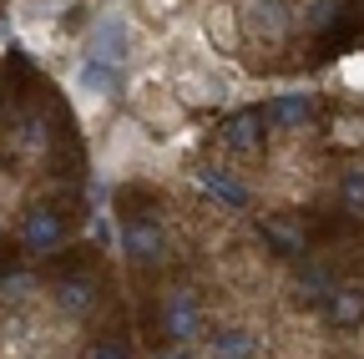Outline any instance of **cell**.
<instances>
[{
  "label": "cell",
  "mask_w": 364,
  "mask_h": 359,
  "mask_svg": "<svg viewBox=\"0 0 364 359\" xmlns=\"http://www.w3.org/2000/svg\"><path fill=\"white\" fill-rule=\"evenodd\" d=\"M162 329H167V339H172V344H193V339L203 334V309H198V294L172 289V294L162 299Z\"/></svg>",
  "instance_id": "obj_5"
},
{
  "label": "cell",
  "mask_w": 364,
  "mask_h": 359,
  "mask_svg": "<svg viewBox=\"0 0 364 359\" xmlns=\"http://www.w3.org/2000/svg\"><path fill=\"white\" fill-rule=\"evenodd\" d=\"M238 21L248 26V36L258 41V46H268V51L289 46V36H294V26H299V16H294L289 0H253L248 16H238Z\"/></svg>",
  "instance_id": "obj_2"
},
{
  "label": "cell",
  "mask_w": 364,
  "mask_h": 359,
  "mask_svg": "<svg viewBox=\"0 0 364 359\" xmlns=\"http://www.w3.org/2000/svg\"><path fill=\"white\" fill-rule=\"evenodd\" d=\"M339 203H344L349 218H364V167H349L339 177Z\"/></svg>",
  "instance_id": "obj_17"
},
{
  "label": "cell",
  "mask_w": 364,
  "mask_h": 359,
  "mask_svg": "<svg viewBox=\"0 0 364 359\" xmlns=\"http://www.w3.org/2000/svg\"><path fill=\"white\" fill-rule=\"evenodd\" d=\"M339 16H344V0H309L299 21H304L314 36H329V31L339 26Z\"/></svg>",
  "instance_id": "obj_16"
},
{
  "label": "cell",
  "mask_w": 364,
  "mask_h": 359,
  "mask_svg": "<svg viewBox=\"0 0 364 359\" xmlns=\"http://www.w3.org/2000/svg\"><path fill=\"white\" fill-rule=\"evenodd\" d=\"M324 304H329V324H339V329L364 324V289H334Z\"/></svg>",
  "instance_id": "obj_14"
},
{
  "label": "cell",
  "mask_w": 364,
  "mask_h": 359,
  "mask_svg": "<svg viewBox=\"0 0 364 359\" xmlns=\"http://www.w3.org/2000/svg\"><path fill=\"white\" fill-rule=\"evenodd\" d=\"M97 299H102V289H97L91 274H71V279L56 284V304H61L66 319H86V314L97 309Z\"/></svg>",
  "instance_id": "obj_9"
},
{
  "label": "cell",
  "mask_w": 364,
  "mask_h": 359,
  "mask_svg": "<svg viewBox=\"0 0 364 359\" xmlns=\"http://www.w3.org/2000/svg\"><path fill=\"white\" fill-rule=\"evenodd\" d=\"M329 142L334 147H364V117H334L329 122Z\"/></svg>",
  "instance_id": "obj_19"
},
{
  "label": "cell",
  "mask_w": 364,
  "mask_h": 359,
  "mask_svg": "<svg viewBox=\"0 0 364 359\" xmlns=\"http://www.w3.org/2000/svg\"><path fill=\"white\" fill-rule=\"evenodd\" d=\"M258 228H263V238H268L273 248H279L284 258H299V253L309 248V233L299 228V223H294V218H263V223H258Z\"/></svg>",
  "instance_id": "obj_11"
},
{
  "label": "cell",
  "mask_w": 364,
  "mask_h": 359,
  "mask_svg": "<svg viewBox=\"0 0 364 359\" xmlns=\"http://www.w3.org/2000/svg\"><path fill=\"white\" fill-rule=\"evenodd\" d=\"M203 36H208V46H213L218 56H238V46H243V21H238V6H233V0H213V6H208Z\"/></svg>",
  "instance_id": "obj_6"
},
{
  "label": "cell",
  "mask_w": 364,
  "mask_h": 359,
  "mask_svg": "<svg viewBox=\"0 0 364 359\" xmlns=\"http://www.w3.org/2000/svg\"><path fill=\"white\" fill-rule=\"evenodd\" d=\"M329 294H334V284H329L324 268H304V279H299V304H324Z\"/></svg>",
  "instance_id": "obj_18"
},
{
  "label": "cell",
  "mask_w": 364,
  "mask_h": 359,
  "mask_svg": "<svg viewBox=\"0 0 364 359\" xmlns=\"http://www.w3.org/2000/svg\"><path fill=\"white\" fill-rule=\"evenodd\" d=\"M86 61H102V66L127 71V61H132V31H127V21H122L117 11H107L97 26H91V36H86Z\"/></svg>",
  "instance_id": "obj_3"
},
{
  "label": "cell",
  "mask_w": 364,
  "mask_h": 359,
  "mask_svg": "<svg viewBox=\"0 0 364 359\" xmlns=\"http://www.w3.org/2000/svg\"><path fill=\"white\" fill-rule=\"evenodd\" d=\"M16 152H26V157H41V152H51V122H46L41 112H31V117H21L16 122Z\"/></svg>",
  "instance_id": "obj_12"
},
{
  "label": "cell",
  "mask_w": 364,
  "mask_h": 359,
  "mask_svg": "<svg viewBox=\"0 0 364 359\" xmlns=\"http://www.w3.org/2000/svg\"><path fill=\"white\" fill-rule=\"evenodd\" d=\"M157 359H193V349H188V344H172V349H162Z\"/></svg>",
  "instance_id": "obj_22"
},
{
  "label": "cell",
  "mask_w": 364,
  "mask_h": 359,
  "mask_svg": "<svg viewBox=\"0 0 364 359\" xmlns=\"http://www.w3.org/2000/svg\"><path fill=\"white\" fill-rule=\"evenodd\" d=\"M213 354L218 359H258V339L248 329H223V334H213Z\"/></svg>",
  "instance_id": "obj_15"
},
{
  "label": "cell",
  "mask_w": 364,
  "mask_h": 359,
  "mask_svg": "<svg viewBox=\"0 0 364 359\" xmlns=\"http://www.w3.org/2000/svg\"><path fill=\"white\" fill-rule=\"evenodd\" d=\"M122 253H127L132 263H162V258H167L162 218H152V213H132V218H122Z\"/></svg>",
  "instance_id": "obj_4"
},
{
  "label": "cell",
  "mask_w": 364,
  "mask_h": 359,
  "mask_svg": "<svg viewBox=\"0 0 364 359\" xmlns=\"http://www.w3.org/2000/svg\"><path fill=\"white\" fill-rule=\"evenodd\" d=\"M71 213L66 208H56V203H36V208H26V218H21V248L26 253H56L66 238H71Z\"/></svg>",
  "instance_id": "obj_1"
},
{
  "label": "cell",
  "mask_w": 364,
  "mask_h": 359,
  "mask_svg": "<svg viewBox=\"0 0 364 359\" xmlns=\"http://www.w3.org/2000/svg\"><path fill=\"white\" fill-rule=\"evenodd\" d=\"M86 359H132V349H127V339H117V334H102V339H91Z\"/></svg>",
  "instance_id": "obj_21"
},
{
  "label": "cell",
  "mask_w": 364,
  "mask_h": 359,
  "mask_svg": "<svg viewBox=\"0 0 364 359\" xmlns=\"http://www.w3.org/2000/svg\"><path fill=\"white\" fill-rule=\"evenodd\" d=\"M258 142H263V112H238V117L223 122V147H228V152L253 157Z\"/></svg>",
  "instance_id": "obj_10"
},
{
  "label": "cell",
  "mask_w": 364,
  "mask_h": 359,
  "mask_svg": "<svg viewBox=\"0 0 364 359\" xmlns=\"http://www.w3.org/2000/svg\"><path fill=\"white\" fill-rule=\"evenodd\" d=\"M36 294V279L31 274H11V279H0V299L6 304H26Z\"/></svg>",
  "instance_id": "obj_20"
},
{
  "label": "cell",
  "mask_w": 364,
  "mask_h": 359,
  "mask_svg": "<svg viewBox=\"0 0 364 359\" xmlns=\"http://www.w3.org/2000/svg\"><path fill=\"white\" fill-rule=\"evenodd\" d=\"M0 51H6V21H0Z\"/></svg>",
  "instance_id": "obj_23"
},
{
  "label": "cell",
  "mask_w": 364,
  "mask_h": 359,
  "mask_svg": "<svg viewBox=\"0 0 364 359\" xmlns=\"http://www.w3.org/2000/svg\"><path fill=\"white\" fill-rule=\"evenodd\" d=\"M76 92L91 97V102H117V97H122V71L81 56V61H76Z\"/></svg>",
  "instance_id": "obj_8"
},
{
  "label": "cell",
  "mask_w": 364,
  "mask_h": 359,
  "mask_svg": "<svg viewBox=\"0 0 364 359\" xmlns=\"http://www.w3.org/2000/svg\"><path fill=\"white\" fill-rule=\"evenodd\" d=\"M314 122V97L309 92H284V97H273L268 112H263V127L273 132H299Z\"/></svg>",
  "instance_id": "obj_7"
},
{
  "label": "cell",
  "mask_w": 364,
  "mask_h": 359,
  "mask_svg": "<svg viewBox=\"0 0 364 359\" xmlns=\"http://www.w3.org/2000/svg\"><path fill=\"white\" fill-rule=\"evenodd\" d=\"M198 177H203V188H208L218 203H228V208H248V203H253V198H248V188L238 183L233 172H223V167H203Z\"/></svg>",
  "instance_id": "obj_13"
}]
</instances>
